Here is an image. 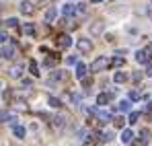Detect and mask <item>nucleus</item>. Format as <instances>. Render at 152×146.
<instances>
[{
  "label": "nucleus",
  "mask_w": 152,
  "mask_h": 146,
  "mask_svg": "<svg viewBox=\"0 0 152 146\" xmlns=\"http://www.w3.org/2000/svg\"><path fill=\"white\" fill-rule=\"evenodd\" d=\"M107 64H109V60H107V58H99V60H95V62H93L91 70H93V72H99V70H103V68H107Z\"/></svg>",
  "instance_id": "obj_1"
},
{
  "label": "nucleus",
  "mask_w": 152,
  "mask_h": 146,
  "mask_svg": "<svg viewBox=\"0 0 152 146\" xmlns=\"http://www.w3.org/2000/svg\"><path fill=\"white\" fill-rule=\"evenodd\" d=\"M76 48H78V51H82V54H88V51L93 49V43H91L88 39H78Z\"/></svg>",
  "instance_id": "obj_2"
},
{
  "label": "nucleus",
  "mask_w": 152,
  "mask_h": 146,
  "mask_svg": "<svg viewBox=\"0 0 152 146\" xmlns=\"http://www.w3.org/2000/svg\"><path fill=\"white\" fill-rule=\"evenodd\" d=\"M58 45H60V48H70V45H72L70 35H60V37H58Z\"/></svg>",
  "instance_id": "obj_3"
},
{
  "label": "nucleus",
  "mask_w": 152,
  "mask_h": 146,
  "mask_svg": "<svg viewBox=\"0 0 152 146\" xmlns=\"http://www.w3.org/2000/svg\"><path fill=\"white\" fill-rule=\"evenodd\" d=\"M21 12L27 15V17H29V15H33V4H31L29 0H23V2H21Z\"/></svg>",
  "instance_id": "obj_4"
},
{
  "label": "nucleus",
  "mask_w": 152,
  "mask_h": 146,
  "mask_svg": "<svg viewBox=\"0 0 152 146\" xmlns=\"http://www.w3.org/2000/svg\"><path fill=\"white\" fill-rule=\"evenodd\" d=\"M74 12H76V6H72V4H64L62 6V15L64 17H72Z\"/></svg>",
  "instance_id": "obj_5"
},
{
  "label": "nucleus",
  "mask_w": 152,
  "mask_h": 146,
  "mask_svg": "<svg viewBox=\"0 0 152 146\" xmlns=\"http://www.w3.org/2000/svg\"><path fill=\"white\" fill-rule=\"evenodd\" d=\"M132 140H134V132H132V130H124V132H121V142L129 144Z\"/></svg>",
  "instance_id": "obj_6"
},
{
  "label": "nucleus",
  "mask_w": 152,
  "mask_h": 146,
  "mask_svg": "<svg viewBox=\"0 0 152 146\" xmlns=\"http://www.w3.org/2000/svg\"><path fill=\"white\" fill-rule=\"evenodd\" d=\"M103 29H105V25H103V23H93V25H91V33H93V35H101Z\"/></svg>",
  "instance_id": "obj_7"
},
{
  "label": "nucleus",
  "mask_w": 152,
  "mask_h": 146,
  "mask_svg": "<svg viewBox=\"0 0 152 146\" xmlns=\"http://www.w3.org/2000/svg\"><path fill=\"white\" fill-rule=\"evenodd\" d=\"M84 76H86V66H84V64H76V78L82 80Z\"/></svg>",
  "instance_id": "obj_8"
},
{
  "label": "nucleus",
  "mask_w": 152,
  "mask_h": 146,
  "mask_svg": "<svg viewBox=\"0 0 152 146\" xmlns=\"http://www.w3.org/2000/svg\"><path fill=\"white\" fill-rule=\"evenodd\" d=\"M12 134H15L17 138H25V128L17 123V125H12Z\"/></svg>",
  "instance_id": "obj_9"
},
{
  "label": "nucleus",
  "mask_w": 152,
  "mask_h": 146,
  "mask_svg": "<svg viewBox=\"0 0 152 146\" xmlns=\"http://www.w3.org/2000/svg\"><path fill=\"white\" fill-rule=\"evenodd\" d=\"M12 54H15V48H10V45L0 49V56H2V58H12Z\"/></svg>",
  "instance_id": "obj_10"
},
{
  "label": "nucleus",
  "mask_w": 152,
  "mask_h": 146,
  "mask_svg": "<svg viewBox=\"0 0 152 146\" xmlns=\"http://www.w3.org/2000/svg\"><path fill=\"white\" fill-rule=\"evenodd\" d=\"M136 60H138L140 64H148V54H146V49H144V51H138V54H136Z\"/></svg>",
  "instance_id": "obj_11"
},
{
  "label": "nucleus",
  "mask_w": 152,
  "mask_h": 146,
  "mask_svg": "<svg viewBox=\"0 0 152 146\" xmlns=\"http://www.w3.org/2000/svg\"><path fill=\"white\" fill-rule=\"evenodd\" d=\"M56 15H58V12H56V8H50V10L45 12V21H48V23H53Z\"/></svg>",
  "instance_id": "obj_12"
},
{
  "label": "nucleus",
  "mask_w": 152,
  "mask_h": 146,
  "mask_svg": "<svg viewBox=\"0 0 152 146\" xmlns=\"http://www.w3.org/2000/svg\"><path fill=\"white\" fill-rule=\"evenodd\" d=\"M113 80H115V82H126V80H127V74L126 72H115Z\"/></svg>",
  "instance_id": "obj_13"
},
{
  "label": "nucleus",
  "mask_w": 152,
  "mask_h": 146,
  "mask_svg": "<svg viewBox=\"0 0 152 146\" xmlns=\"http://www.w3.org/2000/svg\"><path fill=\"white\" fill-rule=\"evenodd\" d=\"M97 117L103 122H111V113H107V111H97Z\"/></svg>",
  "instance_id": "obj_14"
},
{
  "label": "nucleus",
  "mask_w": 152,
  "mask_h": 146,
  "mask_svg": "<svg viewBox=\"0 0 152 146\" xmlns=\"http://www.w3.org/2000/svg\"><path fill=\"white\" fill-rule=\"evenodd\" d=\"M105 103H109V95H107V93H101V95L97 97V105H105Z\"/></svg>",
  "instance_id": "obj_15"
},
{
  "label": "nucleus",
  "mask_w": 152,
  "mask_h": 146,
  "mask_svg": "<svg viewBox=\"0 0 152 146\" xmlns=\"http://www.w3.org/2000/svg\"><path fill=\"white\" fill-rule=\"evenodd\" d=\"M48 68H53L56 64H58V56H53V58H45V62H43Z\"/></svg>",
  "instance_id": "obj_16"
},
{
  "label": "nucleus",
  "mask_w": 152,
  "mask_h": 146,
  "mask_svg": "<svg viewBox=\"0 0 152 146\" xmlns=\"http://www.w3.org/2000/svg\"><path fill=\"white\" fill-rule=\"evenodd\" d=\"M10 117H12V113H8V111H0V123L10 122Z\"/></svg>",
  "instance_id": "obj_17"
},
{
  "label": "nucleus",
  "mask_w": 152,
  "mask_h": 146,
  "mask_svg": "<svg viewBox=\"0 0 152 146\" xmlns=\"http://www.w3.org/2000/svg\"><path fill=\"white\" fill-rule=\"evenodd\" d=\"M21 74H23V68H21V66H15V68L10 70V76H15V78H21Z\"/></svg>",
  "instance_id": "obj_18"
},
{
  "label": "nucleus",
  "mask_w": 152,
  "mask_h": 146,
  "mask_svg": "<svg viewBox=\"0 0 152 146\" xmlns=\"http://www.w3.org/2000/svg\"><path fill=\"white\" fill-rule=\"evenodd\" d=\"M23 31H25V35H33V33H35V27H33V23H27L25 27H23Z\"/></svg>",
  "instance_id": "obj_19"
},
{
  "label": "nucleus",
  "mask_w": 152,
  "mask_h": 146,
  "mask_svg": "<svg viewBox=\"0 0 152 146\" xmlns=\"http://www.w3.org/2000/svg\"><path fill=\"white\" fill-rule=\"evenodd\" d=\"M129 107H132L129 101H119V107H117V109H119V111H129Z\"/></svg>",
  "instance_id": "obj_20"
},
{
  "label": "nucleus",
  "mask_w": 152,
  "mask_h": 146,
  "mask_svg": "<svg viewBox=\"0 0 152 146\" xmlns=\"http://www.w3.org/2000/svg\"><path fill=\"white\" fill-rule=\"evenodd\" d=\"M64 122H66V117H62V115L53 117V125H56V128H62V125H64Z\"/></svg>",
  "instance_id": "obj_21"
},
{
  "label": "nucleus",
  "mask_w": 152,
  "mask_h": 146,
  "mask_svg": "<svg viewBox=\"0 0 152 146\" xmlns=\"http://www.w3.org/2000/svg\"><path fill=\"white\" fill-rule=\"evenodd\" d=\"M50 105L58 109V107H62V101H60V99H56V97H50Z\"/></svg>",
  "instance_id": "obj_22"
},
{
  "label": "nucleus",
  "mask_w": 152,
  "mask_h": 146,
  "mask_svg": "<svg viewBox=\"0 0 152 146\" xmlns=\"http://www.w3.org/2000/svg\"><path fill=\"white\" fill-rule=\"evenodd\" d=\"M140 136H142V144H146V142L150 140V132H148V130H144V132H142Z\"/></svg>",
  "instance_id": "obj_23"
},
{
  "label": "nucleus",
  "mask_w": 152,
  "mask_h": 146,
  "mask_svg": "<svg viewBox=\"0 0 152 146\" xmlns=\"http://www.w3.org/2000/svg\"><path fill=\"white\" fill-rule=\"evenodd\" d=\"M138 117H140V113H138V111L129 113V123H136V122H138Z\"/></svg>",
  "instance_id": "obj_24"
},
{
  "label": "nucleus",
  "mask_w": 152,
  "mask_h": 146,
  "mask_svg": "<svg viewBox=\"0 0 152 146\" xmlns=\"http://www.w3.org/2000/svg\"><path fill=\"white\" fill-rule=\"evenodd\" d=\"M29 70H31V74H33V76H37V64H35V62H31V64H29Z\"/></svg>",
  "instance_id": "obj_25"
},
{
  "label": "nucleus",
  "mask_w": 152,
  "mask_h": 146,
  "mask_svg": "<svg viewBox=\"0 0 152 146\" xmlns=\"http://www.w3.org/2000/svg\"><path fill=\"white\" fill-rule=\"evenodd\" d=\"M76 12H78V15H84V12H86V4H78V6H76Z\"/></svg>",
  "instance_id": "obj_26"
},
{
  "label": "nucleus",
  "mask_w": 152,
  "mask_h": 146,
  "mask_svg": "<svg viewBox=\"0 0 152 146\" xmlns=\"http://www.w3.org/2000/svg\"><path fill=\"white\" fill-rule=\"evenodd\" d=\"M51 78H53V80H62L64 74H62V72H51Z\"/></svg>",
  "instance_id": "obj_27"
},
{
  "label": "nucleus",
  "mask_w": 152,
  "mask_h": 146,
  "mask_svg": "<svg viewBox=\"0 0 152 146\" xmlns=\"http://www.w3.org/2000/svg\"><path fill=\"white\" fill-rule=\"evenodd\" d=\"M129 99H132V101H138V99H140V93H138V91H132V93H129Z\"/></svg>",
  "instance_id": "obj_28"
},
{
  "label": "nucleus",
  "mask_w": 152,
  "mask_h": 146,
  "mask_svg": "<svg viewBox=\"0 0 152 146\" xmlns=\"http://www.w3.org/2000/svg\"><path fill=\"white\" fill-rule=\"evenodd\" d=\"M124 123H126L124 117H117V120H115V128H124Z\"/></svg>",
  "instance_id": "obj_29"
},
{
  "label": "nucleus",
  "mask_w": 152,
  "mask_h": 146,
  "mask_svg": "<svg viewBox=\"0 0 152 146\" xmlns=\"http://www.w3.org/2000/svg\"><path fill=\"white\" fill-rule=\"evenodd\" d=\"M6 25H8V27H17V25H19V21H17V19H8V21H6Z\"/></svg>",
  "instance_id": "obj_30"
},
{
  "label": "nucleus",
  "mask_w": 152,
  "mask_h": 146,
  "mask_svg": "<svg viewBox=\"0 0 152 146\" xmlns=\"http://www.w3.org/2000/svg\"><path fill=\"white\" fill-rule=\"evenodd\" d=\"M66 64H70V66H72V64H76V56H70V58L66 60Z\"/></svg>",
  "instance_id": "obj_31"
},
{
  "label": "nucleus",
  "mask_w": 152,
  "mask_h": 146,
  "mask_svg": "<svg viewBox=\"0 0 152 146\" xmlns=\"http://www.w3.org/2000/svg\"><path fill=\"white\" fill-rule=\"evenodd\" d=\"M121 64H124L121 58H115V60H113V66H121Z\"/></svg>",
  "instance_id": "obj_32"
},
{
  "label": "nucleus",
  "mask_w": 152,
  "mask_h": 146,
  "mask_svg": "<svg viewBox=\"0 0 152 146\" xmlns=\"http://www.w3.org/2000/svg\"><path fill=\"white\" fill-rule=\"evenodd\" d=\"M6 39H8V37H6V33H4V31H0V43H4Z\"/></svg>",
  "instance_id": "obj_33"
},
{
  "label": "nucleus",
  "mask_w": 152,
  "mask_h": 146,
  "mask_svg": "<svg viewBox=\"0 0 152 146\" xmlns=\"http://www.w3.org/2000/svg\"><path fill=\"white\" fill-rule=\"evenodd\" d=\"M146 74H148V76H152V66H148V70H146Z\"/></svg>",
  "instance_id": "obj_34"
},
{
  "label": "nucleus",
  "mask_w": 152,
  "mask_h": 146,
  "mask_svg": "<svg viewBox=\"0 0 152 146\" xmlns=\"http://www.w3.org/2000/svg\"><path fill=\"white\" fill-rule=\"evenodd\" d=\"M146 54H152V43L148 45V48H146Z\"/></svg>",
  "instance_id": "obj_35"
},
{
  "label": "nucleus",
  "mask_w": 152,
  "mask_h": 146,
  "mask_svg": "<svg viewBox=\"0 0 152 146\" xmlns=\"http://www.w3.org/2000/svg\"><path fill=\"white\" fill-rule=\"evenodd\" d=\"M93 2H101V0H93Z\"/></svg>",
  "instance_id": "obj_36"
},
{
  "label": "nucleus",
  "mask_w": 152,
  "mask_h": 146,
  "mask_svg": "<svg viewBox=\"0 0 152 146\" xmlns=\"http://www.w3.org/2000/svg\"><path fill=\"white\" fill-rule=\"evenodd\" d=\"M0 87H2V84H0Z\"/></svg>",
  "instance_id": "obj_37"
}]
</instances>
